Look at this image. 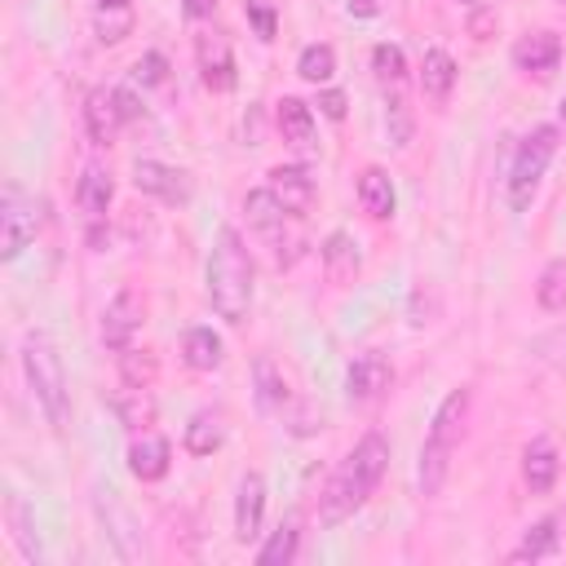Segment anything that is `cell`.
Segmentation results:
<instances>
[{
    "instance_id": "cell-1",
    "label": "cell",
    "mask_w": 566,
    "mask_h": 566,
    "mask_svg": "<svg viewBox=\"0 0 566 566\" xmlns=\"http://www.w3.org/2000/svg\"><path fill=\"white\" fill-rule=\"evenodd\" d=\"M385 464H389V442L385 433H363L358 447L340 460V469L327 478L323 495H318V522L323 526H340L354 509L367 504V495L380 486L385 478Z\"/></svg>"
},
{
    "instance_id": "cell-2",
    "label": "cell",
    "mask_w": 566,
    "mask_h": 566,
    "mask_svg": "<svg viewBox=\"0 0 566 566\" xmlns=\"http://www.w3.org/2000/svg\"><path fill=\"white\" fill-rule=\"evenodd\" d=\"M252 292H256V270H252L248 243L239 239L234 226H221L217 248L208 256V301H212L217 318L239 327L252 310Z\"/></svg>"
},
{
    "instance_id": "cell-3",
    "label": "cell",
    "mask_w": 566,
    "mask_h": 566,
    "mask_svg": "<svg viewBox=\"0 0 566 566\" xmlns=\"http://www.w3.org/2000/svg\"><path fill=\"white\" fill-rule=\"evenodd\" d=\"M464 420H469V389H451L438 411H433V424L424 433V447H420V495H438L447 486V473H451V455L464 438Z\"/></svg>"
},
{
    "instance_id": "cell-4",
    "label": "cell",
    "mask_w": 566,
    "mask_h": 566,
    "mask_svg": "<svg viewBox=\"0 0 566 566\" xmlns=\"http://www.w3.org/2000/svg\"><path fill=\"white\" fill-rule=\"evenodd\" d=\"M22 371H27V385L40 402V411L49 416L53 429H66V416H71V389H66V371H62V354L57 345L44 336V332H31L22 340Z\"/></svg>"
},
{
    "instance_id": "cell-5",
    "label": "cell",
    "mask_w": 566,
    "mask_h": 566,
    "mask_svg": "<svg viewBox=\"0 0 566 566\" xmlns=\"http://www.w3.org/2000/svg\"><path fill=\"white\" fill-rule=\"evenodd\" d=\"M553 155H557V128L553 124H539V128H531L517 142L513 164H509V208L513 212H526L531 208V199H535V190H539L544 168L553 164Z\"/></svg>"
},
{
    "instance_id": "cell-6",
    "label": "cell",
    "mask_w": 566,
    "mask_h": 566,
    "mask_svg": "<svg viewBox=\"0 0 566 566\" xmlns=\"http://www.w3.org/2000/svg\"><path fill=\"white\" fill-rule=\"evenodd\" d=\"M40 230V203L35 195H27L18 181H4L0 195V261H18L27 252V243Z\"/></svg>"
},
{
    "instance_id": "cell-7",
    "label": "cell",
    "mask_w": 566,
    "mask_h": 566,
    "mask_svg": "<svg viewBox=\"0 0 566 566\" xmlns=\"http://www.w3.org/2000/svg\"><path fill=\"white\" fill-rule=\"evenodd\" d=\"M195 62H199V80L212 88V93H230L234 88V49H230V35L226 31H203L195 35Z\"/></svg>"
},
{
    "instance_id": "cell-8",
    "label": "cell",
    "mask_w": 566,
    "mask_h": 566,
    "mask_svg": "<svg viewBox=\"0 0 566 566\" xmlns=\"http://www.w3.org/2000/svg\"><path fill=\"white\" fill-rule=\"evenodd\" d=\"M142 323H146V301L133 287L115 292L111 305L102 310V345L106 349H128L133 336L142 332Z\"/></svg>"
},
{
    "instance_id": "cell-9",
    "label": "cell",
    "mask_w": 566,
    "mask_h": 566,
    "mask_svg": "<svg viewBox=\"0 0 566 566\" xmlns=\"http://www.w3.org/2000/svg\"><path fill=\"white\" fill-rule=\"evenodd\" d=\"M389 385H394V367H389V358L376 354V349L358 354V358L349 363V371H345V398H349L354 407H367V402L385 398Z\"/></svg>"
},
{
    "instance_id": "cell-10",
    "label": "cell",
    "mask_w": 566,
    "mask_h": 566,
    "mask_svg": "<svg viewBox=\"0 0 566 566\" xmlns=\"http://www.w3.org/2000/svg\"><path fill=\"white\" fill-rule=\"evenodd\" d=\"M133 186L142 195L164 199V203H190V177L172 164H159V159H137L133 164Z\"/></svg>"
},
{
    "instance_id": "cell-11",
    "label": "cell",
    "mask_w": 566,
    "mask_h": 566,
    "mask_svg": "<svg viewBox=\"0 0 566 566\" xmlns=\"http://www.w3.org/2000/svg\"><path fill=\"white\" fill-rule=\"evenodd\" d=\"M124 102H119V88H93L88 97H84V128H88V137L97 142V146H111L115 137H119V128H124Z\"/></svg>"
},
{
    "instance_id": "cell-12",
    "label": "cell",
    "mask_w": 566,
    "mask_h": 566,
    "mask_svg": "<svg viewBox=\"0 0 566 566\" xmlns=\"http://www.w3.org/2000/svg\"><path fill=\"white\" fill-rule=\"evenodd\" d=\"M270 190H274V199L292 212V217H305L310 208H314V199H318V186H314V177L301 168V164H279V168H270V181H265Z\"/></svg>"
},
{
    "instance_id": "cell-13",
    "label": "cell",
    "mask_w": 566,
    "mask_h": 566,
    "mask_svg": "<svg viewBox=\"0 0 566 566\" xmlns=\"http://www.w3.org/2000/svg\"><path fill=\"white\" fill-rule=\"evenodd\" d=\"M562 62V35L557 31H526L513 44V66L526 75H548Z\"/></svg>"
},
{
    "instance_id": "cell-14",
    "label": "cell",
    "mask_w": 566,
    "mask_h": 566,
    "mask_svg": "<svg viewBox=\"0 0 566 566\" xmlns=\"http://www.w3.org/2000/svg\"><path fill=\"white\" fill-rule=\"evenodd\" d=\"M128 469H133L137 482H159V478H168V469H172V447H168V438L142 429V433L133 438V447H128Z\"/></svg>"
},
{
    "instance_id": "cell-15",
    "label": "cell",
    "mask_w": 566,
    "mask_h": 566,
    "mask_svg": "<svg viewBox=\"0 0 566 566\" xmlns=\"http://www.w3.org/2000/svg\"><path fill=\"white\" fill-rule=\"evenodd\" d=\"M261 513H265V478L243 473L239 495H234V539L239 544H252L261 535Z\"/></svg>"
},
{
    "instance_id": "cell-16",
    "label": "cell",
    "mask_w": 566,
    "mask_h": 566,
    "mask_svg": "<svg viewBox=\"0 0 566 566\" xmlns=\"http://www.w3.org/2000/svg\"><path fill=\"white\" fill-rule=\"evenodd\" d=\"M358 243L345 234V230H332L327 239H323V274H327V283H336V287H345V283H354L358 279Z\"/></svg>"
},
{
    "instance_id": "cell-17",
    "label": "cell",
    "mask_w": 566,
    "mask_h": 566,
    "mask_svg": "<svg viewBox=\"0 0 566 566\" xmlns=\"http://www.w3.org/2000/svg\"><path fill=\"white\" fill-rule=\"evenodd\" d=\"M97 509L111 517V539H115V548H119V557L124 562H142L146 557V548H142V531H137V522H133V513L115 500V491H106V500H97Z\"/></svg>"
},
{
    "instance_id": "cell-18",
    "label": "cell",
    "mask_w": 566,
    "mask_h": 566,
    "mask_svg": "<svg viewBox=\"0 0 566 566\" xmlns=\"http://www.w3.org/2000/svg\"><path fill=\"white\" fill-rule=\"evenodd\" d=\"M358 203H363V212L371 217V221H389L394 217V181H389V172L385 168H363V177H358Z\"/></svg>"
},
{
    "instance_id": "cell-19",
    "label": "cell",
    "mask_w": 566,
    "mask_h": 566,
    "mask_svg": "<svg viewBox=\"0 0 566 566\" xmlns=\"http://www.w3.org/2000/svg\"><path fill=\"white\" fill-rule=\"evenodd\" d=\"M274 124H279L283 142H292L296 150H310L314 146V111L301 97H283L274 106Z\"/></svg>"
},
{
    "instance_id": "cell-20",
    "label": "cell",
    "mask_w": 566,
    "mask_h": 566,
    "mask_svg": "<svg viewBox=\"0 0 566 566\" xmlns=\"http://www.w3.org/2000/svg\"><path fill=\"white\" fill-rule=\"evenodd\" d=\"M420 88L433 102L451 97V88H455V57L447 49H424V57H420Z\"/></svg>"
},
{
    "instance_id": "cell-21",
    "label": "cell",
    "mask_w": 566,
    "mask_h": 566,
    "mask_svg": "<svg viewBox=\"0 0 566 566\" xmlns=\"http://www.w3.org/2000/svg\"><path fill=\"white\" fill-rule=\"evenodd\" d=\"M111 195H115L111 172H106V168H97V164H88V168L80 172V181H75V203H80L93 221H102V217H106V208H111Z\"/></svg>"
},
{
    "instance_id": "cell-22",
    "label": "cell",
    "mask_w": 566,
    "mask_h": 566,
    "mask_svg": "<svg viewBox=\"0 0 566 566\" xmlns=\"http://www.w3.org/2000/svg\"><path fill=\"white\" fill-rule=\"evenodd\" d=\"M243 212H248V226H252V230H261V234H270V239H279L283 221L292 217V212L274 199V190H270V186H265V190H248V195H243Z\"/></svg>"
},
{
    "instance_id": "cell-23",
    "label": "cell",
    "mask_w": 566,
    "mask_h": 566,
    "mask_svg": "<svg viewBox=\"0 0 566 566\" xmlns=\"http://www.w3.org/2000/svg\"><path fill=\"white\" fill-rule=\"evenodd\" d=\"M557 451H553V442H531L526 451H522V478H526V486L535 491V495H544V491H553V482H557Z\"/></svg>"
},
{
    "instance_id": "cell-24",
    "label": "cell",
    "mask_w": 566,
    "mask_h": 566,
    "mask_svg": "<svg viewBox=\"0 0 566 566\" xmlns=\"http://www.w3.org/2000/svg\"><path fill=\"white\" fill-rule=\"evenodd\" d=\"M226 442V416L221 411H195L190 424H186V451L190 455H212L217 447Z\"/></svg>"
},
{
    "instance_id": "cell-25",
    "label": "cell",
    "mask_w": 566,
    "mask_h": 566,
    "mask_svg": "<svg viewBox=\"0 0 566 566\" xmlns=\"http://www.w3.org/2000/svg\"><path fill=\"white\" fill-rule=\"evenodd\" d=\"M181 358H186V367H195V371L221 367V336H217L212 327H190V332L181 336Z\"/></svg>"
},
{
    "instance_id": "cell-26",
    "label": "cell",
    "mask_w": 566,
    "mask_h": 566,
    "mask_svg": "<svg viewBox=\"0 0 566 566\" xmlns=\"http://www.w3.org/2000/svg\"><path fill=\"white\" fill-rule=\"evenodd\" d=\"M557 526H562L557 517L535 522V526L522 535V544L509 553V562H539V557H553V553H557V544H562V531H557Z\"/></svg>"
},
{
    "instance_id": "cell-27",
    "label": "cell",
    "mask_w": 566,
    "mask_h": 566,
    "mask_svg": "<svg viewBox=\"0 0 566 566\" xmlns=\"http://www.w3.org/2000/svg\"><path fill=\"white\" fill-rule=\"evenodd\" d=\"M111 407H115L119 424H128V429H146L155 420V398H150V389H137V385H124L111 398Z\"/></svg>"
},
{
    "instance_id": "cell-28",
    "label": "cell",
    "mask_w": 566,
    "mask_h": 566,
    "mask_svg": "<svg viewBox=\"0 0 566 566\" xmlns=\"http://www.w3.org/2000/svg\"><path fill=\"white\" fill-rule=\"evenodd\" d=\"M296 548H301V522L287 517V522H279V531L256 548V566H287V562L296 557Z\"/></svg>"
},
{
    "instance_id": "cell-29",
    "label": "cell",
    "mask_w": 566,
    "mask_h": 566,
    "mask_svg": "<svg viewBox=\"0 0 566 566\" xmlns=\"http://www.w3.org/2000/svg\"><path fill=\"white\" fill-rule=\"evenodd\" d=\"M4 517H9V531H13V544L22 548V557H27V562H40V557H44V548H40L35 522H31V513H27V504H22L18 495H9V500H4Z\"/></svg>"
},
{
    "instance_id": "cell-30",
    "label": "cell",
    "mask_w": 566,
    "mask_h": 566,
    "mask_svg": "<svg viewBox=\"0 0 566 566\" xmlns=\"http://www.w3.org/2000/svg\"><path fill=\"white\" fill-rule=\"evenodd\" d=\"M252 376H256V402H261L265 411H274V407H283V402H287V380H283V371L274 367V358L256 354Z\"/></svg>"
},
{
    "instance_id": "cell-31",
    "label": "cell",
    "mask_w": 566,
    "mask_h": 566,
    "mask_svg": "<svg viewBox=\"0 0 566 566\" xmlns=\"http://www.w3.org/2000/svg\"><path fill=\"white\" fill-rule=\"evenodd\" d=\"M155 376H159V358H155L150 349H137V345L119 349V380H124V385L150 389V385H155Z\"/></svg>"
},
{
    "instance_id": "cell-32",
    "label": "cell",
    "mask_w": 566,
    "mask_h": 566,
    "mask_svg": "<svg viewBox=\"0 0 566 566\" xmlns=\"http://www.w3.org/2000/svg\"><path fill=\"white\" fill-rule=\"evenodd\" d=\"M535 301H539V310H548V314H562V310H566V256H557V261L544 265V274H539V283H535Z\"/></svg>"
},
{
    "instance_id": "cell-33",
    "label": "cell",
    "mask_w": 566,
    "mask_h": 566,
    "mask_svg": "<svg viewBox=\"0 0 566 566\" xmlns=\"http://www.w3.org/2000/svg\"><path fill=\"white\" fill-rule=\"evenodd\" d=\"M93 31L102 44H119L124 35H133V4H97Z\"/></svg>"
},
{
    "instance_id": "cell-34",
    "label": "cell",
    "mask_w": 566,
    "mask_h": 566,
    "mask_svg": "<svg viewBox=\"0 0 566 566\" xmlns=\"http://www.w3.org/2000/svg\"><path fill=\"white\" fill-rule=\"evenodd\" d=\"M296 75H301L305 84H327V80L336 75V53H332V44H305L301 57H296Z\"/></svg>"
},
{
    "instance_id": "cell-35",
    "label": "cell",
    "mask_w": 566,
    "mask_h": 566,
    "mask_svg": "<svg viewBox=\"0 0 566 566\" xmlns=\"http://www.w3.org/2000/svg\"><path fill=\"white\" fill-rule=\"evenodd\" d=\"M371 71H376V80L385 84V88H402V80H407V57H402V49L398 44H376L371 49Z\"/></svg>"
},
{
    "instance_id": "cell-36",
    "label": "cell",
    "mask_w": 566,
    "mask_h": 566,
    "mask_svg": "<svg viewBox=\"0 0 566 566\" xmlns=\"http://www.w3.org/2000/svg\"><path fill=\"white\" fill-rule=\"evenodd\" d=\"M133 80L146 84V88H150V84H164V80H168V57H164V53H146V57L133 66Z\"/></svg>"
},
{
    "instance_id": "cell-37",
    "label": "cell",
    "mask_w": 566,
    "mask_h": 566,
    "mask_svg": "<svg viewBox=\"0 0 566 566\" xmlns=\"http://www.w3.org/2000/svg\"><path fill=\"white\" fill-rule=\"evenodd\" d=\"M243 13H248V22L256 27V40H274V31H279L274 9H265L261 0H243Z\"/></svg>"
},
{
    "instance_id": "cell-38",
    "label": "cell",
    "mask_w": 566,
    "mask_h": 566,
    "mask_svg": "<svg viewBox=\"0 0 566 566\" xmlns=\"http://www.w3.org/2000/svg\"><path fill=\"white\" fill-rule=\"evenodd\" d=\"M500 27V18H495V9H478L473 18H469V35L473 40H491V31Z\"/></svg>"
},
{
    "instance_id": "cell-39",
    "label": "cell",
    "mask_w": 566,
    "mask_h": 566,
    "mask_svg": "<svg viewBox=\"0 0 566 566\" xmlns=\"http://www.w3.org/2000/svg\"><path fill=\"white\" fill-rule=\"evenodd\" d=\"M318 111H323L327 119H345V93H340V88H323V93H318Z\"/></svg>"
},
{
    "instance_id": "cell-40",
    "label": "cell",
    "mask_w": 566,
    "mask_h": 566,
    "mask_svg": "<svg viewBox=\"0 0 566 566\" xmlns=\"http://www.w3.org/2000/svg\"><path fill=\"white\" fill-rule=\"evenodd\" d=\"M314 429H323V416H314L310 407H301V416L292 420V433H301V438H305V433H314Z\"/></svg>"
},
{
    "instance_id": "cell-41",
    "label": "cell",
    "mask_w": 566,
    "mask_h": 566,
    "mask_svg": "<svg viewBox=\"0 0 566 566\" xmlns=\"http://www.w3.org/2000/svg\"><path fill=\"white\" fill-rule=\"evenodd\" d=\"M345 9H349L354 18H376V13L385 9V0H345Z\"/></svg>"
},
{
    "instance_id": "cell-42",
    "label": "cell",
    "mask_w": 566,
    "mask_h": 566,
    "mask_svg": "<svg viewBox=\"0 0 566 566\" xmlns=\"http://www.w3.org/2000/svg\"><path fill=\"white\" fill-rule=\"evenodd\" d=\"M186 18H212L217 13V0H181Z\"/></svg>"
},
{
    "instance_id": "cell-43",
    "label": "cell",
    "mask_w": 566,
    "mask_h": 566,
    "mask_svg": "<svg viewBox=\"0 0 566 566\" xmlns=\"http://www.w3.org/2000/svg\"><path fill=\"white\" fill-rule=\"evenodd\" d=\"M557 115H562V119H566V97H562V102H557Z\"/></svg>"
},
{
    "instance_id": "cell-44",
    "label": "cell",
    "mask_w": 566,
    "mask_h": 566,
    "mask_svg": "<svg viewBox=\"0 0 566 566\" xmlns=\"http://www.w3.org/2000/svg\"><path fill=\"white\" fill-rule=\"evenodd\" d=\"M455 4H478V0H455Z\"/></svg>"
},
{
    "instance_id": "cell-45",
    "label": "cell",
    "mask_w": 566,
    "mask_h": 566,
    "mask_svg": "<svg viewBox=\"0 0 566 566\" xmlns=\"http://www.w3.org/2000/svg\"><path fill=\"white\" fill-rule=\"evenodd\" d=\"M557 4H566V0H557Z\"/></svg>"
}]
</instances>
